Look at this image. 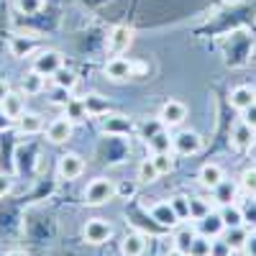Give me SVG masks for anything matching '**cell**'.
Listing matches in <instances>:
<instances>
[{
	"instance_id": "obj_1",
	"label": "cell",
	"mask_w": 256,
	"mask_h": 256,
	"mask_svg": "<svg viewBox=\"0 0 256 256\" xmlns=\"http://www.w3.org/2000/svg\"><path fill=\"white\" fill-rule=\"evenodd\" d=\"M82 198H84V205H90V208L108 205L110 200H116V180H110V177H95L88 187H84Z\"/></svg>"
},
{
	"instance_id": "obj_2",
	"label": "cell",
	"mask_w": 256,
	"mask_h": 256,
	"mask_svg": "<svg viewBox=\"0 0 256 256\" xmlns=\"http://www.w3.org/2000/svg\"><path fill=\"white\" fill-rule=\"evenodd\" d=\"M113 223L105 220V218H90L82 228V241L90 244V246H102L113 238Z\"/></svg>"
},
{
	"instance_id": "obj_3",
	"label": "cell",
	"mask_w": 256,
	"mask_h": 256,
	"mask_svg": "<svg viewBox=\"0 0 256 256\" xmlns=\"http://www.w3.org/2000/svg\"><path fill=\"white\" fill-rule=\"evenodd\" d=\"M187 105L182 100H166L162 108H159V116L156 120L162 123V128H166V131H172V128H180L184 120H187Z\"/></svg>"
},
{
	"instance_id": "obj_4",
	"label": "cell",
	"mask_w": 256,
	"mask_h": 256,
	"mask_svg": "<svg viewBox=\"0 0 256 256\" xmlns=\"http://www.w3.org/2000/svg\"><path fill=\"white\" fill-rule=\"evenodd\" d=\"M172 152L180 156H195L202 152V136L198 131H180L172 136Z\"/></svg>"
},
{
	"instance_id": "obj_5",
	"label": "cell",
	"mask_w": 256,
	"mask_h": 256,
	"mask_svg": "<svg viewBox=\"0 0 256 256\" xmlns=\"http://www.w3.org/2000/svg\"><path fill=\"white\" fill-rule=\"evenodd\" d=\"M102 134H108V136H116V138H123V136H131L134 131H136V126H134V120L128 118V116H123V113H105L102 116Z\"/></svg>"
},
{
	"instance_id": "obj_6",
	"label": "cell",
	"mask_w": 256,
	"mask_h": 256,
	"mask_svg": "<svg viewBox=\"0 0 256 256\" xmlns=\"http://www.w3.org/2000/svg\"><path fill=\"white\" fill-rule=\"evenodd\" d=\"M84 172V159L74 152H67L59 156V164H56V177L64 180V182H72L77 177H82Z\"/></svg>"
},
{
	"instance_id": "obj_7",
	"label": "cell",
	"mask_w": 256,
	"mask_h": 256,
	"mask_svg": "<svg viewBox=\"0 0 256 256\" xmlns=\"http://www.w3.org/2000/svg\"><path fill=\"white\" fill-rule=\"evenodd\" d=\"M62 67H64L62 52H56V49H44V52H38V54L34 56V67H31V70H36L38 74H44V77H52V74L59 72Z\"/></svg>"
},
{
	"instance_id": "obj_8",
	"label": "cell",
	"mask_w": 256,
	"mask_h": 256,
	"mask_svg": "<svg viewBox=\"0 0 256 256\" xmlns=\"http://www.w3.org/2000/svg\"><path fill=\"white\" fill-rule=\"evenodd\" d=\"M230 146L236 148L238 154L251 152V148L256 146V128H251L248 123L238 120L236 126H233V131H230Z\"/></svg>"
},
{
	"instance_id": "obj_9",
	"label": "cell",
	"mask_w": 256,
	"mask_h": 256,
	"mask_svg": "<svg viewBox=\"0 0 256 256\" xmlns=\"http://www.w3.org/2000/svg\"><path fill=\"white\" fill-rule=\"evenodd\" d=\"M134 44V31L128 26H113L108 34V52L110 56H123Z\"/></svg>"
},
{
	"instance_id": "obj_10",
	"label": "cell",
	"mask_w": 256,
	"mask_h": 256,
	"mask_svg": "<svg viewBox=\"0 0 256 256\" xmlns=\"http://www.w3.org/2000/svg\"><path fill=\"white\" fill-rule=\"evenodd\" d=\"M74 134V123L70 118H54L49 126H46V141L54 144V146H62V144H67Z\"/></svg>"
},
{
	"instance_id": "obj_11",
	"label": "cell",
	"mask_w": 256,
	"mask_h": 256,
	"mask_svg": "<svg viewBox=\"0 0 256 256\" xmlns=\"http://www.w3.org/2000/svg\"><path fill=\"white\" fill-rule=\"evenodd\" d=\"M134 70H136V64L131 59H126V56H110L108 64H105V77L113 80V82H126V80L134 77Z\"/></svg>"
},
{
	"instance_id": "obj_12",
	"label": "cell",
	"mask_w": 256,
	"mask_h": 256,
	"mask_svg": "<svg viewBox=\"0 0 256 256\" xmlns=\"http://www.w3.org/2000/svg\"><path fill=\"white\" fill-rule=\"evenodd\" d=\"M148 216H152V220H154L156 226H162V228H177V226L182 223V220L177 218L174 208L169 205V200H166V202H156V205H152Z\"/></svg>"
},
{
	"instance_id": "obj_13",
	"label": "cell",
	"mask_w": 256,
	"mask_h": 256,
	"mask_svg": "<svg viewBox=\"0 0 256 256\" xmlns=\"http://www.w3.org/2000/svg\"><path fill=\"white\" fill-rule=\"evenodd\" d=\"M223 180H226V172H223V166L216 164V162L202 164V166H200V172H198V182H200V187H205V190H210V192L216 190Z\"/></svg>"
},
{
	"instance_id": "obj_14",
	"label": "cell",
	"mask_w": 256,
	"mask_h": 256,
	"mask_svg": "<svg viewBox=\"0 0 256 256\" xmlns=\"http://www.w3.org/2000/svg\"><path fill=\"white\" fill-rule=\"evenodd\" d=\"M0 113H3V118L6 120H18L20 116L26 113V100H24V92H8L6 95V100H3V105H0Z\"/></svg>"
},
{
	"instance_id": "obj_15",
	"label": "cell",
	"mask_w": 256,
	"mask_h": 256,
	"mask_svg": "<svg viewBox=\"0 0 256 256\" xmlns=\"http://www.w3.org/2000/svg\"><path fill=\"white\" fill-rule=\"evenodd\" d=\"M228 102H230V108H233V110L244 113L246 108H251V105L256 102V90L248 88V84H238V88H233V90H230Z\"/></svg>"
},
{
	"instance_id": "obj_16",
	"label": "cell",
	"mask_w": 256,
	"mask_h": 256,
	"mask_svg": "<svg viewBox=\"0 0 256 256\" xmlns=\"http://www.w3.org/2000/svg\"><path fill=\"white\" fill-rule=\"evenodd\" d=\"M238 192H241L238 182L223 180L216 190H212V202H216L218 208H220V205H230V202H236V200H238Z\"/></svg>"
},
{
	"instance_id": "obj_17",
	"label": "cell",
	"mask_w": 256,
	"mask_h": 256,
	"mask_svg": "<svg viewBox=\"0 0 256 256\" xmlns=\"http://www.w3.org/2000/svg\"><path fill=\"white\" fill-rule=\"evenodd\" d=\"M195 226H198L200 236H208V238H218V236H223V230H226V226H223V220L218 216V210L208 212V216L202 220H198Z\"/></svg>"
},
{
	"instance_id": "obj_18",
	"label": "cell",
	"mask_w": 256,
	"mask_h": 256,
	"mask_svg": "<svg viewBox=\"0 0 256 256\" xmlns=\"http://www.w3.org/2000/svg\"><path fill=\"white\" fill-rule=\"evenodd\" d=\"M146 251V236L144 233H126V238L120 241V256H141Z\"/></svg>"
},
{
	"instance_id": "obj_19",
	"label": "cell",
	"mask_w": 256,
	"mask_h": 256,
	"mask_svg": "<svg viewBox=\"0 0 256 256\" xmlns=\"http://www.w3.org/2000/svg\"><path fill=\"white\" fill-rule=\"evenodd\" d=\"M195 236H198V228H190V226H182V228H180V226H177L174 238H172V248L190 256V246H192V241H195Z\"/></svg>"
},
{
	"instance_id": "obj_20",
	"label": "cell",
	"mask_w": 256,
	"mask_h": 256,
	"mask_svg": "<svg viewBox=\"0 0 256 256\" xmlns=\"http://www.w3.org/2000/svg\"><path fill=\"white\" fill-rule=\"evenodd\" d=\"M18 131L24 134V136H34V134H41L44 131V118H41V113H24L18 120Z\"/></svg>"
},
{
	"instance_id": "obj_21",
	"label": "cell",
	"mask_w": 256,
	"mask_h": 256,
	"mask_svg": "<svg viewBox=\"0 0 256 256\" xmlns=\"http://www.w3.org/2000/svg\"><path fill=\"white\" fill-rule=\"evenodd\" d=\"M248 228L246 226H236V228H226L223 230V241L233 248V251H244V246H246V238H248Z\"/></svg>"
},
{
	"instance_id": "obj_22",
	"label": "cell",
	"mask_w": 256,
	"mask_h": 256,
	"mask_svg": "<svg viewBox=\"0 0 256 256\" xmlns=\"http://www.w3.org/2000/svg\"><path fill=\"white\" fill-rule=\"evenodd\" d=\"M218 216H220V220H223V226H226V228L244 226V212H241V205H238V202L220 205V208H218Z\"/></svg>"
},
{
	"instance_id": "obj_23",
	"label": "cell",
	"mask_w": 256,
	"mask_h": 256,
	"mask_svg": "<svg viewBox=\"0 0 256 256\" xmlns=\"http://www.w3.org/2000/svg\"><path fill=\"white\" fill-rule=\"evenodd\" d=\"M148 148H152V154H164V152H172V136H169L166 128H159L154 136L146 138Z\"/></svg>"
},
{
	"instance_id": "obj_24",
	"label": "cell",
	"mask_w": 256,
	"mask_h": 256,
	"mask_svg": "<svg viewBox=\"0 0 256 256\" xmlns=\"http://www.w3.org/2000/svg\"><path fill=\"white\" fill-rule=\"evenodd\" d=\"M44 88H46V77L38 74L36 70H31L24 80H20V90L26 95H38V92H44Z\"/></svg>"
},
{
	"instance_id": "obj_25",
	"label": "cell",
	"mask_w": 256,
	"mask_h": 256,
	"mask_svg": "<svg viewBox=\"0 0 256 256\" xmlns=\"http://www.w3.org/2000/svg\"><path fill=\"white\" fill-rule=\"evenodd\" d=\"M159 177H162V174L156 172V166H154L152 156L144 159V162L136 166V180H138V184H154Z\"/></svg>"
},
{
	"instance_id": "obj_26",
	"label": "cell",
	"mask_w": 256,
	"mask_h": 256,
	"mask_svg": "<svg viewBox=\"0 0 256 256\" xmlns=\"http://www.w3.org/2000/svg\"><path fill=\"white\" fill-rule=\"evenodd\" d=\"M88 116L90 113H88V108H84V100L72 98V100L64 102V118H70L72 123H80V120H84Z\"/></svg>"
},
{
	"instance_id": "obj_27",
	"label": "cell",
	"mask_w": 256,
	"mask_h": 256,
	"mask_svg": "<svg viewBox=\"0 0 256 256\" xmlns=\"http://www.w3.org/2000/svg\"><path fill=\"white\" fill-rule=\"evenodd\" d=\"M52 80H54V84H56V88L59 90H67V92H72L74 88H77V72H72V70H59V72H54L52 74Z\"/></svg>"
},
{
	"instance_id": "obj_28",
	"label": "cell",
	"mask_w": 256,
	"mask_h": 256,
	"mask_svg": "<svg viewBox=\"0 0 256 256\" xmlns=\"http://www.w3.org/2000/svg\"><path fill=\"white\" fill-rule=\"evenodd\" d=\"M208 212H212V202H208L205 198H190V220H202Z\"/></svg>"
},
{
	"instance_id": "obj_29",
	"label": "cell",
	"mask_w": 256,
	"mask_h": 256,
	"mask_svg": "<svg viewBox=\"0 0 256 256\" xmlns=\"http://www.w3.org/2000/svg\"><path fill=\"white\" fill-rule=\"evenodd\" d=\"M10 54L16 59H24L26 54H34V41L26 36H13L10 38Z\"/></svg>"
},
{
	"instance_id": "obj_30",
	"label": "cell",
	"mask_w": 256,
	"mask_h": 256,
	"mask_svg": "<svg viewBox=\"0 0 256 256\" xmlns=\"http://www.w3.org/2000/svg\"><path fill=\"white\" fill-rule=\"evenodd\" d=\"M152 162H154L156 172H159L162 177L174 172V159H172V152H164V154H152Z\"/></svg>"
},
{
	"instance_id": "obj_31",
	"label": "cell",
	"mask_w": 256,
	"mask_h": 256,
	"mask_svg": "<svg viewBox=\"0 0 256 256\" xmlns=\"http://www.w3.org/2000/svg\"><path fill=\"white\" fill-rule=\"evenodd\" d=\"M241 212H244V226L256 230V195H248V200L241 205Z\"/></svg>"
},
{
	"instance_id": "obj_32",
	"label": "cell",
	"mask_w": 256,
	"mask_h": 256,
	"mask_svg": "<svg viewBox=\"0 0 256 256\" xmlns=\"http://www.w3.org/2000/svg\"><path fill=\"white\" fill-rule=\"evenodd\" d=\"M238 187L246 192V195H256V166H248L241 172V180H238Z\"/></svg>"
},
{
	"instance_id": "obj_33",
	"label": "cell",
	"mask_w": 256,
	"mask_h": 256,
	"mask_svg": "<svg viewBox=\"0 0 256 256\" xmlns=\"http://www.w3.org/2000/svg\"><path fill=\"white\" fill-rule=\"evenodd\" d=\"M138 192V180H126V182H116V198L131 200Z\"/></svg>"
},
{
	"instance_id": "obj_34",
	"label": "cell",
	"mask_w": 256,
	"mask_h": 256,
	"mask_svg": "<svg viewBox=\"0 0 256 256\" xmlns=\"http://www.w3.org/2000/svg\"><path fill=\"white\" fill-rule=\"evenodd\" d=\"M84 108H88L90 116H105L108 113V102H102L100 95H88L84 98Z\"/></svg>"
},
{
	"instance_id": "obj_35",
	"label": "cell",
	"mask_w": 256,
	"mask_h": 256,
	"mask_svg": "<svg viewBox=\"0 0 256 256\" xmlns=\"http://www.w3.org/2000/svg\"><path fill=\"white\" fill-rule=\"evenodd\" d=\"M169 205L174 208V212H177V218H180V220H190V198H184V195H174L172 200H169Z\"/></svg>"
},
{
	"instance_id": "obj_36",
	"label": "cell",
	"mask_w": 256,
	"mask_h": 256,
	"mask_svg": "<svg viewBox=\"0 0 256 256\" xmlns=\"http://www.w3.org/2000/svg\"><path fill=\"white\" fill-rule=\"evenodd\" d=\"M44 8V0H16V10L20 16H36Z\"/></svg>"
},
{
	"instance_id": "obj_37",
	"label": "cell",
	"mask_w": 256,
	"mask_h": 256,
	"mask_svg": "<svg viewBox=\"0 0 256 256\" xmlns=\"http://www.w3.org/2000/svg\"><path fill=\"white\" fill-rule=\"evenodd\" d=\"M210 241L212 238H208V236H195V241H192V246H190V256H210Z\"/></svg>"
},
{
	"instance_id": "obj_38",
	"label": "cell",
	"mask_w": 256,
	"mask_h": 256,
	"mask_svg": "<svg viewBox=\"0 0 256 256\" xmlns=\"http://www.w3.org/2000/svg\"><path fill=\"white\" fill-rule=\"evenodd\" d=\"M230 254H233V248H230L220 236L210 241V256H230Z\"/></svg>"
},
{
	"instance_id": "obj_39",
	"label": "cell",
	"mask_w": 256,
	"mask_h": 256,
	"mask_svg": "<svg viewBox=\"0 0 256 256\" xmlns=\"http://www.w3.org/2000/svg\"><path fill=\"white\" fill-rule=\"evenodd\" d=\"M10 190H13V177L0 172V200H3L6 195H10Z\"/></svg>"
},
{
	"instance_id": "obj_40",
	"label": "cell",
	"mask_w": 256,
	"mask_h": 256,
	"mask_svg": "<svg viewBox=\"0 0 256 256\" xmlns=\"http://www.w3.org/2000/svg\"><path fill=\"white\" fill-rule=\"evenodd\" d=\"M241 120H244V123H248L251 128H256V102L251 105V108H246V110L241 113Z\"/></svg>"
},
{
	"instance_id": "obj_41",
	"label": "cell",
	"mask_w": 256,
	"mask_h": 256,
	"mask_svg": "<svg viewBox=\"0 0 256 256\" xmlns=\"http://www.w3.org/2000/svg\"><path fill=\"white\" fill-rule=\"evenodd\" d=\"M244 254H246V256H256V230H251V233H248L246 246H244Z\"/></svg>"
},
{
	"instance_id": "obj_42",
	"label": "cell",
	"mask_w": 256,
	"mask_h": 256,
	"mask_svg": "<svg viewBox=\"0 0 256 256\" xmlns=\"http://www.w3.org/2000/svg\"><path fill=\"white\" fill-rule=\"evenodd\" d=\"M8 92H10V82L0 77V105H3V100H6V95H8Z\"/></svg>"
},
{
	"instance_id": "obj_43",
	"label": "cell",
	"mask_w": 256,
	"mask_h": 256,
	"mask_svg": "<svg viewBox=\"0 0 256 256\" xmlns=\"http://www.w3.org/2000/svg\"><path fill=\"white\" fill-rule=\"evenodd\" d=\"M3 256H28L26 251H20V248H10V251H6Z\"/></svg>"
},
{
	"instance_id": "obj_44",
	"label": "cell",
	"mask_w": 256,
	"mask_h": 256,
	"mask_svg": "<svg viewBox=\"0 0 256 256\" xmlns=\"http://www.w3.org/2000/svg\"><path fill=\"white\" fill-rule=\"evenodd\" d=\"M169 256H187V254H180V251H174V248H172V254H169Z\"/></svg>"
}]
</instances>
